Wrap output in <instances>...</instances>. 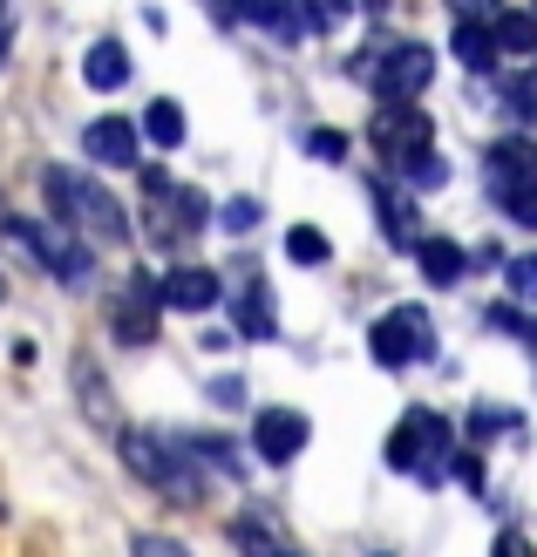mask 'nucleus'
<instances>
[{"label": "nucleus", "instance_id": "obj_1", "mask_svg": "<svg viewBox=\"0 0 537 557\" xmlns=\"http://www.w3.org/2000/svg\"><path fill=\"white\" fill-rule=\"evenodd\" d=\"M41 184H48V198H54V211L69 218L75 238H96V245H123V238H130L123 205L109 198V190H102L89 171H62V163H48Z\"/></svg>", "mask_w": 537, "mask_h": 557}, {"label": "nucleus", "instance_id": "obj_2", "mask_svg": "<svg viewBox=\"0 0 537 557\" xmlns=\"http://www.w3.org/2000/svg\"><path fill=\"white\" fill-rule=\"evenodd\" d=\"M361 75L381 102H422V89L436 82V54L429 41H394L381 54H361Z\"/></svg>", "mask_w": 537, "mask_h": 557}, {"label": "nucleus", "instance_id": "obj_3", "mask_svg": "<svg viewBox=\"0 0 537 557\" xmlns=\"http://www.w3.org/2000/svg\"><path fill=\"white\" fill-rule=\"evenodd\" d=\"M8 232L27 245V259L48 265L54 278H62V286H89V278H96V252H89V245H82L69 225H41V218H8Z\"/></svg>", "mask_w": 537, "mask_h": 557}, {"label": "nucleus", "instance_id": "obj_4", "mask_svg": "<svg viewBox=\"0 0 537 557\" xmlns=\"http://www.w3.org/2000/svg\"><path fill=\"white\" fill-rule=\"evenodd\" d=\"M367 354H375L381 368H415V360L436 354V320L422 313V306H388V313L367 326Z\"/></svg>", "mask_w": 537, "mask_h": 557}, {"label": "nucleus", "instance_id": "obj_5", "mask_svg": "<svg viewBox=\"0 0 537 557\" xmlns=\"http://www.w3.org/2000/svg\"><path fill=\"white\" fill-rule=\"evenodd\" d=\"M123 462L144 476L150 490H163L171 504H197V469L184 462V442H157V435H123Z\"/></svg>", "mask_w": 537, "mask_h": 557}, {"label": "nucleus", "instance_id": "obj_6", "mask_svg": "<svg viewBox=\"0 0 537 557\" xmlns=\"http://www.w3.org/2000/svg\"><path fill=\"white\" fill-rule=\"evenodd\" d=\"M388 462L408 469V476H422V483H436L442 462H449V422H442L436 408H415L408 422L388 435Z\"/></svg>", "mask_w": 537, "mask_h": 557}, {"label": "nucleus", "instance_id": "obj_7", "mask_svg": "<svg viewBox=\"0 0 537 557\" xmlns=\"http://www.w3.org/2000/svg\"><path fill=\"white\" fill-rule=\"evenodd\" d=\"M306 442H314V429H306L300 408H259L252 414V449H259L266 462H293Z\"/></svg>", "mask_w": 537, "mask_h": 557}, {"label": "nucleus", "instance_id": "obj_8", "mask_svg": "<svg viewBox=\"0 0 537 557\" xmlns=\"http://www.w3.org/2000/svg\"><path fill=\"white\" fill-rule=\"evenodd\" d=\"M157 278L150 272H130V286H123V299H117V333L130 347H144V341H157Z\"/></svg>", "mask_w": 537, "mask_h": 557}, {"label": "nucleus", "instance_id": "obj_9", "mask_svg": "<svg viewBox=\"0 0 537 557\" xmlns=\"http://www.w3.org/2000/svg\"><path fill=\"white\" fill-rule=\"evenodd\" d=\"M157 299L171 313H211L218 306V272L211 265H178L171 278H157Z\"/></svg>", "mask_w": 537, "mask_h": 557}, {"label": "nucleus", "instance_id": "obj_10", "mask_svg": "<svg viewBox=\"0 0 537 557\" xmlns=\"http://www.w3.org/2000/svg\"><path fill=\"white\" fill-rule=\"evenodd\" d=\"M375 144L388 157H408V150H429V116H422L415 102H388L375 116Z\"/></svg>", "mask_w": 537, "mask_h": 557}, {"label": "nucleus", "instance_id": "obj_11", "mask_svg": "<svg viewBox=\"0 0 537 557\" xmlns=\"http://www.w3.org/2000/svg\"><path fill=\"white\" fill-rule=\"evenodd\" d=\"M82 150H89L102 171H130L136 163V129L123 116H96L89 129H82Z\"/></svg>", "mask_w": 537, "mask_h": 557}, {"label": "nucleus", "instance_id": "obj_12", "mask_svg": "<svg viewBox=\"0 0 537 557\" xmlns=\"http://www.w3.org/2000/svg\"><path fill=\"white\" fill-rule=\"evenodd\" d=\"M408 252H415V265H422V278H436V286H456V278L469 272V252H463V245H456V238H415V245H408Z\"/></svg>", "mask_w": 537, "mask_h": 557}, {"label": "nucleus", "instance_id": "obj_13", "mask_svg": "<svg viewBox=\"0 0 537 557\" xmlns=\"http://www.w3.org/2000/svg\"><path fill=\"white\" fill-rule=\"evenodd\" d=\"M82 75H89V89H102V96H109V89H123V82H130V48L102 35L89 54H82Z\"/></svg>", "mask_w": 537, "mask_h": 557}, {"label": "nucleus", "instance_id": "obj_14", "mask_svg": "<svg viewBox=\"0 0 537 557\" xmlns=\"http://www.w3.org/2000/svg\"><path fill=\"white\" fill-rule=\"evenodd\" d=\"M367 198H375V211H381V232H388V245H402V252H408V245H415V211H408V198H402V190H394V184H367Z\"/></svg>", "mask_w": 537, "mask_h": 557}, {"label": "nucleus", "instance_id": "obj_15", "mask_svg": "<svg viewBox=\"0 0 537 557\" xmlns=\"http://www.w3.org/2000/svg\"><path fill=\"white\" fill-rule=\"evenodd\" d=\"M537 177V144L530 136H503V144H490V184H524Z\"/></svg>", "mask_w": 537, "mask_h": 557}, {"label": "nucleus", "instance_id": "obj_16", "mask_svg": "<svg viewBox=\"0 0 537 557\" xmlns=\"http://www.w3.org/2000/svg\"><path fill=\"white\" fill-rule=\"evenodd\" d=\"M456 62H463L469 75H490V69H497V41H490L484 21H456Z\"/></svg>", "mask_w": 537, "mask_h": 557}, {"label": "nucleus", "instance_id": "obj_17", "mask_svg": "<svg viewBox=\"0 0 537 557\" xmlns=\"http://www.w3.org/2000/svg\"><path fill=\"white\" fill-rule=\"evenodd\" d=\"M239 333H245V341H272V333H279V306H272L266 286H245V299H239Z\"/></svg>", "mask_w": 537, "mask_h": 557}, {"label": "nucleus", "instance_id": "obj_18", "mask_svg": "<svg viewBox=\"0 0 537 557\" xmlns=\"http://www.w3.org/2000/svg\"><path fill=\"white\" fill-rule=\"evenodd\" d=\"M144 129H150L157 150H178V144H184V109H178L171 96H157V102L144 109Z\"/></svg>", "mask_w": 537, "mask_h": 557}, {"label": "nucleus", "instance_id": "obj_19", "mask_svg": "<svg viewBox=\"0 0 537 557\" xmlns=\"http://www.w3.org/2000/svg\"><path fill=\"white\" fill-rule=\"evenodd\" d=\"M490 41L497 54H537V14H497Z\"/></svg>", "mask_w": 537, "mask_h": 557}, {"label": "nucleus", "instance_id": "obj_20", "mask_svg": "<svg viewBox=\"0 0 537 557\" xmlns=\"http://www.w3.org/2000/svg\"><path fill=\"white\" fill-rule=\"evenodd\" d=\"M394 171H402L415 190H442V184H449V163H442L436 150H408V157H394Z\"/></svg>", "mask_w": 537, "mask_h": 557}, {"label": "nucleus", "instance_id": "obj_21", "mask_svg": "<svg viewBox=\"0 0 537 557\" xmlns=\"http://www.w3.org/2000/svg\"><path fill=\"white\" fill-rule=\"evenodd\" d=\"M490 190H497V205L511 211V225L537 232V177H524V184H490Z\"/></svg>", "mask_w": 537, "mask_h": 557}, {"label": "nucleus", "instance_id": "obj_22", "mask_svg": "<svg viewBox=\"0 0 537 557\" xmlns=\"http://www.w3.org/2000/svg\"><path fill=\"white\" fill-rule=\"evenodd\" d=\"M239 14H245L252 27H272L279 41H293V35H300V21L286 14V0H239Z\"/></svg>", "mask_w": 537, "mask_h": 557}, {"label": "nucleus", "instance_id": "obj_23", "mask_svg": "<svg viewBox=\"0 0 537 557\" xmlns=\"http://www.w3.org/2000/svg\"><path fill=\"white\" fill-rule=\"evenodd\" d=\"M286 259H293V265H327L333 245H327V232H314V225H293V232H286Z\"/></svg>", "mask_w": 537, "mask_h": 557}, {"label": "nucleus", "instance_id": "obj_24", "mask_svg": "<svg viewBox=\"0 0 537 557\" xmlns=\"http://www.w3.org/2000/svg\"><path fill=\"white\" fill-rule=\"evenodd\" d=\"M218 232H232V238L259 232V198H232V205H218Z\"/></svg>", "mask_w": 537, "mask_h": 557}, {"label": "nucleus", "instance_id": "obj_25", "mask_svg": "<svg viewBox=\"0 0 537 557\" xmlns=\"http://www.w3.org/2000/svg\"><path fill=\"white\" fill-rule=\"evenodd\" d=\"M341 21H347V0H300V27H314V35H327Z\"/></svg>", "mask_w": 537, "mask_h": 557}, {"label": "nucleus", "instance_id": "obj_26", "mask_svg": "<svg viewBox=\"0 0 537 557\" xmlns=\"http://www.w3.org/2000/svg\"><path fill=\"white\" fill-rule=\"evenodd\" d=\"M75 381H82V408H89V414H102V422L117 429V401L102 395V374H89V368H75Z\"/></svg>", "mask_w": 537, "mask_h": 557}, {"label": "nucleus", "instance_id": "obj_27", "mask_svg": "<svg viewBox=\"0 0 537 557\" xmlns=\"http://www.w3.org/2000/svg\"><path fill=\"white\" fill-rule=\"evenodd\" d=\"M232 537L245 544V557H279V544H272V537H266V531H259L252 517H239V523H232Z\"/></svg>", "mask_w": 537, "mask_h": 557}, {"label": "nucleus", "instance_id": "obj_28", "mask_svg": "<svg viewBox=\"0 0 537 557\" xmlns=\"http://www.w3.org/2000/svg\"><path fill=\"white\" fill-rule=\"evenodd\" d=\"M503 102H511V109H517L524 123H537V75H517L511 89H503Z\"/></svg>", "mask_w": 537, "mask_h": 557}, {"label": "nucleus", "instance_id": "obj_29", "mask_svg": "<svg viewBox=\"0 0 537 557\" xmlns=\"http://www.w3.org/2000/svg\"><path fill=\"white\" fill-rule=\"evenodd\" d=\"M490 326H503V333H517V341H530V347H537V320H524L517 306H490Z\"/></svg>", "mask_w": 537, "mask_h": 557}, {"label": "nucleus", "instance_id": "obj_30", "mask_svg": "<svg viewBox=\"0 0 537 557\" xmlns=\"http://www.w3.org/2000/svg\"><path fill=\"white\" fill-rule=\"evenodd\" d=\"M503 272H511V293H517V299H537V252L511 259V265H503Z\"/></svg>", "mask_w": 537, "mask_h": 557}, {"label": "nucleus", "instance_id": "obj_31", "mask_svg": "<svg viewBox=\"0 0 537 557\" xmlns=\"http://www.w3.org/2000/svg\"><path fill=\"white\" fill-rule=\"evenodd\" d=\"M306 150L327 157V163H341V157H347V136H341V129H306Z\"/></svg>", "mask_w": 537, "mask_h": 557}, {"label": "nucleus", "instance_id": "obj_32", "mask_svg": "<svg viewBox=\"0 0 537 557\" xmlns=\"http://www.w3.org/2000/svg\"><path fill=\"white\" fill-rule=\"evenodd\" d=\"M130 550H136V557H191L184 544H171V537H150V531H144V537H136Z\"/></svg>", "mask_w": 537, "mask_h": 557}, {"label": "nucleus", "instance_id": "obj_33", "mask_svg": "<svg viewBox=\"0 0 537 557\" xmlns=\"http://www.w3.org/2000/svg\"><path fill=\"white\" fill-rule=\"evenodd\" d=\"M211 395H218V408H239V401H245V381L224 374V381H211Z\"/></svg>", "mask_w": 537, "mask_h": 557}, {"label": "nucleus", "instance_id": "obj_34", "mask_svg": "<svg viewBox=\"0 0 537 557\" xmlns=\"http://www.w3.org/2000/svg\"><path fill=\"white\" fill-rule=\"evenodd\" d=\"M449 8H456L463 21H484V14H497V8H503V0H449Z\"/></svg>", "mask_w": 537, "mask_h": 557}, {"label": "nucleus", "instance_id": "obj_35", "mask_svg": "<svg viewBox=\"0 0 537 557\" xmlns=\"http://www.w3.org/2000/svg\"><path fill=\"white\" fill-rule=\"evenodd\" d=\"M456 476H463L469 490H484V456H456Z\"/></svg>", "mask_w": 537, "mask_h": 557}, {"label": "nucleus", "instance_id": "obj_36", "mask_svg": "<svg viewBox=\"0 0 537 557\" xmlns=\"http://www.w3.org/2000/svg\"><path fill=\"white\" fill-rule=\"evenodd\" d=\"M490 557H537V550H530L524 537H497V550H490Z\"/></svg>", "mask_w": 537, "mask_h": 557}, {"label": "nucleus", "instance_id": "obj_37", "mask_svg": "<svg viewBox=\"0 0 537 557\" xmlns=\"http://www.w3.org/2000/svg\"><path fill=\"white\" fill-rule=\"evenodd\" d=\"M8 41H14V21L0 14V62H8Z\"/></svg>", "mask_w": 537, "mask_h": 557}, {"label": "nucleus", "instance_id": "obj_38", "mask_svg": "<svg viewBox=\"0 0 537 557\" xmlns=\"http://www.w3.org/2000/svg\"><path fill=\"white\" fill-rule=\"evenodd\" d=\"M0 299H8V286H0Z\"/></svg>", "mask_w": 537, "mask_h": 557}, {"label": "nucleus", "instance_id": "obj_39", "mask_svg": "<svg viewBox=\"0 0 537 557\" xmlns=\"http://www.w3.org/2000/svg\"><path fill=\"white\" fill-rule=\"evenodd\" d=\"M279 557H293V550H279Z\"/></svg>", "mask_w": 537, "mask_h": 557}]
</instances>
